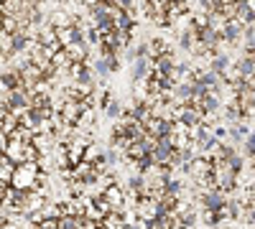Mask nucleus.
<instances>
[{"mask_svg": "<svg viewBox=\"0 0 255 229\" xmlns=\"http://www.w3.org/2000/svg\"><path fill=\"white\" fill-rule=\"evenodd\" d=\"M230 67H232V64H230V56H227V54H217V56L209 59V69L217 72V74H222V76H227V69H230Z\"/></svg>", "mask_w": 255, "mask_h": 229, "instance_id": "nucleus-13", "label": "nucleus"}, {"mask_svg": "<svg viewBox=\"0 0 255 229\" xmlns=\"http://www.w3.org/2000/svg\"><path fill=\"white\" fill-rule=\"evenodd\" d=\"M13 173H15V163H13V160L5 155V153H0V183L10 186Z\"/></svg>", "mask_w": 255, "mask_h": 229, "instance_id": "nucleus-11", "label": "nucleus"}, {"mask_svg": "<svg viewBox=\"0 0 255 229\" xmlns=\"http://www.w3.org/2000/svg\"><path fill=\"white\" fill-rule=\"evenodd\" d=\"M128 191H130L135 199H138V196H145V173L130 176V181H128Z\"/></svg>", "mask_w": 255, "mask_h": 229, "instance_id": "nucleus-14", "label": "nucleus"}, {"mask_svg": "<svg viewBox=\"0 0 255 229\" xmlns=\"http://www.w3.org/2000/svg\"><path fill=\"white\" fill-rule=\"evenodd\" d=\"M38 168H41V163H28V160H26V163H18L10 186H15V189H23V191L38 189V183L44 181V178H41V173H38Z\"/></svg>", "mask_w": 255, "mask_h": 229, "instance_id": "nucleus-1", "label": "nucleus"}, {"mask_svg": "<svg viewBox=\"0 0 255 229\" xmlns=\"http://www.w3.org/2000/svg\"><path fill=\"white\" fill-rule=\"evenodd\" d=\"M176 69V61L171 54H163L158 59H153V76L163 79V76H171V72Z\"/></svg>", "mask_w": 255, "mask_h": 229, "instance_id": "nucleus-8", "label": "nucleus"}, {"mask_svg": "<svg viewBox=\"0 0 255 229\" xmlns=\"http://www.w3.org/2000/svg\"><path fill=\"white\" fill-rule=\"evenodd\" d=\"M123 112H125V110H123V105H120L118 99H110L108 105H105V115H108L110 120H120Z\"/></svg>", "mask_w": 255, "mask_h": 229, "instance_id": "nucleus-18", "label": "nucleus"}, {"mask_svg": "<svg viewBox=\"0 0 255 229\" xmlns=\"http://www.w3.org/2000/svg\"><path fill=\"white\" fill-rule=\"evenodd\" d=\"M148 46H151V59H158V56L168 54V46H166L163 38H151V41H148Z\"/></svg>", "mask_w": 255, "mask_h": 229, "instance_id": "nucleus-17", "label": "nucleus"}, {"mask_svg": "<svg viewBox=\"0 0 255 229\" xmlns=\"http://www.w3.org/2000/svg\"><path fill=\"white\" fill-rule=\"evenodd\" d=\"M243 41H245V46H255V23L243 28Z\"/></svg>", "mask_w": 255, "mask_h": 229, "instance_id": "nucleus-20", "label": "nucleus"}, {"mask_svg": "<svg viewBox=\"0 0 255 229\" xmlns=\"http://www.w3.org/2000/svg\"><path fill=\"white\" fill-rule=\"evenodd\" d=\"M102 196L108 199V204L113 206V212H123V206H125V191L120 189L118 183H113V186H108V189L102 191Z\"/></svg>", "mask_w": 255, "mask_h": 229, "instance_id": "nucleus-10", "label": "nucleus"}, {"mask_svg": "<svg viewBox=\"0 0 255 229\" xmlns=\"http://www.w3.org/2000/svg\"><path fill=\"white\" fill-rule=\"evenodd\" d=\"M151 74H153V59H151V56H138V59H133L130 76H133L135 84H140V81H145V79H151Z\"/></svg>", "mask_w": 255, "mask_h": 229, "instance_id": "nucleus-3", "label": "nucleus"}, {"mask_svg": "<svg viewBox=\"0 0 255 229\" xmlns=\"http://www.w3.org/2000/svg\"><path fill=\"white\" fill-rule=\"evenodd\" d=\"M227 135H230L232 143H243V140L250 135L248 120H245V122H243V120H240V122H232V125H230V130H227Z\"/></svg>", "mask_w": 255, "mask_h": 229, "instance_id": "nucleus-12", "label": "nucleus"}, {"mask_svg": "<svg viewBox=\"0 0 255 229\" xmlns=\"http://www.w3.org/2000/svg\"><path fill=\"white\" fill-rule=\"evenodd\" d=\"M161 3H179V0H161Z\"/></svg>", "mask_w": 255, "mask_h": 229, "instance_id": "nucleus-23", "label": "nucleus"}, {"mask_svg": "<svg viewBox=\"0 0 255 229\" xmlns=\"http://www.w3.org/2000/svg\"><path fill=\"white\" fill-rule=\"evenodd\" d=\"M38 3H44V0H38Z\"/></svg>", "mask_w": 255, "mask_h": 229, "instance_id": "nucleus-25", "label": "nucleus"}, {"mask_svg": "<svg viewBox=\"0 0 255 229\" xmlns=\"http://www.w3.org/2000/svg\"><path fill=\"white\" fill-rule=\"evenodd\" d=\"M243 105H248L250 110H255V89H253V92H250V94L243 99Z\"/></svg>", "mask_w": 255, "mask_h": 229, "instance_id": "nucleus-21", "label": "nucleus"}, {"mask_svg": "<svg viewBox=\"0 0 255 229\" xmlns=\"http://www.w3.org/2000/svg\"><path fill=\"white\" fill-rule=\"evenodd\" d=\"M33 229H46V227H41V224H36V227H33Z\"/></svg>", "mask_w": 255, "mask_h": 229, "instance_id": "nucleus-24", "label": "nucleus"}, {"mask_svg": "<svg viewBox=\"0 0 255 229\" xmlns=\"http://www.w3.org/2000/svg\"><path fill=\"white\" fill-rule=\"evenodd\" d=\"M250 160V171H253V176H255V158H248Z\"/></svg>", "mask_w": 255, "mask_h": 229, "instance_id": "nucleus-22", "label": "nucleus"}, {"mask_svg": "<svg viewBox=\"0 0 255 229\" xmlns=\"http://www.w3.org/2000/svg\"><path fill=\"white\" fill-rule=\"evenodd\" d=\"M197 41H199V38H197V26L189 20V23L179 31V49H181V51H191Z\"/></svg>", "mask_w": 255, "mask_h": 229, "instance_id": "nucleus-9", "label": "nucleus"}, {"mask_svg": "<svg viewBox=\"0 0 255 229\" xmlns=\"http://www.w3.org/2000/svg\"><path fill=\"white\" fill-rule=\"evenodd\" d=\"M243 209H248L245 201H240V199H235V201H227V206H225L227 219H240V217H243Z\"/></svg>", "mask_w": 255, "mask_h": 229, "instance_id": "nucleus-16", "label": "nucleus"}, {"mask_svg": "<svg viewBox=\"0 0 255 229\" xmlns=\"http://www.w3.org/2000/svg\"><path fill=\"white\" fill-rule=\"evenodd\" d=\"M102 158H105V153L100 151V145H95V143H90L87 148H84V160H90V163H95V165H100V168H105L102 165Z\"/></svg>", "mask_w": 255, "mask_h": 229, "instance_id": "nucleus-15", "label": "nucleus"}, {"mask_svg": "<svg viewBox=\"0 0 255 229\" xmlns=\"http://www.w3.org/2000/svg\"><path fill=\"white\" fill-rule=\"evenodd\" d=\"M0 87L13 92V89H23V81H20V72L18 67H8L0 72Z\"/></svg>", "mask_w": 255, "mask_h": 229, "instance_id": "nucleus-6", "label": "nucleus"}, {"mask_svg": "<svg viewBox=\"0 0 255 229\" xmlns=\"http://www.w3.org/2000/svg\"><path fill=\"white\" fill-rule=\"evenodd\" d=\"M26 145L28 143H23V140H15V138H8V145H5V155L18 165V163H26Z\"/></svg>", "mask_w": 255, "mask_h": 229, "instance_id": "nucleus-7", "label": "nucleus"}, {"mask_svg": "<svg viewBox=\"0 0 255 229\" xmlns=\"http://www.w3.org/2000/svg\"><path fill=\"white\" fill-rule=\"evenodd\" d=\"M227 165H230V168L235 171V173H243V168H245V160H243V155H240V153H235V155H232V158L227 160Z\"/></svg>", "mask_w": 255, "mask_h": 229, "instance_id": "nucleus-19", "label": "nucleus"}, {"mask_svg": "<svg viewBox=\"0 0 255 229\" xmlns=\"http://www.w3.org/2000/svg\"><path fill=\"white\" fill-rule=\"evenodd\" d=\"M153 148H156V138H151V135H143L140 140H133L130 145L125 148V153H128V158H140V155H148V153H153Z\"/></svg>", "mask_w": 255, "mask_h": 229, "instance_id": "nucleus-4", "label": "nucleus"}, {"mask_svg": "<svg viewBox=\"0 0 255 229\" xmlns=\"http://www.w3.org/2000/svg\"><path fill=\"white\" fill-rule=\"evenodd\" d=\"M199 201H202L204 212H220V209L227 206V199H225V194L217 189V186H209V189L199 196Z\"/></svg>", "mask_w": 255, "mask_h": 229, "instance_id": "nucleus-2", "label": "nucleus"}, {"mask_svg": "<svg viewBox=\"0 0 255 229\" xmlns=\"http://www.w3.org/2000/svg\"><path fill=\"white\" fill-rule=\"evenodd\" d=\"M220 38H222V44H238V41L243 38V23L235 18V20H227V23L220 28Z\"/></svg>", "mask_w": 255, "mask_h": 229, "instance_id": "nucleus-5", "label": "nucleus"}]
</instances>
